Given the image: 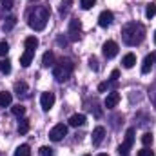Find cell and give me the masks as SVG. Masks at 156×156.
<instances>
[{
  "mask_svg": "<svg viewBox=\"0 0 156 156\" xmlns=\"http://www.w3.org/2000/svg\"><path fill=\"white\" fill-rule=\"evenodd\" d=\"M122 38L125 45H140L145 38V27L138 22H129L122 29Z\"/></svg>",
  "mask_w": 156,
  "mask_h": 156,
  "instance_id": "1",
  "label": "cell"
},
{
  "mask_svg": "<svg viewBox=\"0 0 156 156\" xmlns=\"http://www.w3.org/2000/svg\"><path fill=\"white\" fill-rule=\"evenodd\" d=\"M49 15H51L49 7H45V5H37V7L27 15V24H29V27L35 29V31L45 29L47 20H49Z\"/></svg>",
  "mask_w": 156,
  "mask_h": 156,
  "instance_id": "2",
  "label": "cell"
},
{
  "mask_svg": "<svg viewBox=\"0 0 156 156\" xmlns=\"http://www.w3.org/2000/svg\"><path fill=\"white\" fill-rule=\"evenodd\" d=\"M73 69H75L73 62H71V60H67V58H62V60H60V64H56V66L53 67V78H55L56 82H66V80H69V78H71Z\"/></svg>",
  "mask_w": 156,
  "mask_h": 156,
  "instance_id": "3",
  "label": "cell"
},
{
  "mask_svg": "<svg viewBox=\"0 0 156 156\" xmlns=\"http://www.w3.org/2000/svg\"><path fill=\"white\" fill-rule=\"evenodd\" d=\"M133 144H134V129L131 127V129H127V133H125V140H123V144L118 147V154L120 156H127L129 154V149L133 147Z\"/></svg>",
  "mask_w": 156,
  "mask_h": 156,
  "instance_id": "4",
  "label": "cell"
},
{
  "mask_svg": "<svg viewBox=\"0 0 156 156\" xmlns=\"http://www.w3.org/2000/svg\"><path fill=\"white\" fill-rule=\"evenodd\" d=\"M80 33H82V22L78 18H71L69 20V29H67V35L71 42H76L80 38Z\"/></svg>",
  "mask_w": 156,
  "mask_h": 156,
  "instance_id": "5",
  "label": "cell"
},
{
  "mask_svg": "<svg viewBox=\"0 0 156 156\" xmlns=\"http://www.w3.org/2000/svg\"><path fill=\"white\" fill-rule=\"evenodd\" d=\"M66 134H67V125H64V123H58V125H55V127L49 131V138H51L53 142H60Z\"/></svg>",
  "mask_w": 156,
  "mask_h": 156,
  "instance_id": "6",
  "label": "cell"
},
{
  "mask_svg": "<svg viewBox=\"0 0 156 156\" xmlns=\"http://www.w3.org/2000/svg\"><path fill=\"white\" fill-rule=\"evenodd\" d=\"M102 51H104V56H105V58H115L118 55V44L115 40H107V42L104 44Z\"/></svg>",
  "mask_w": 156,
  "mask_h": 156,
  "instance_id": "7",
  "label": "cell"
},
{
  "mask_svg": "<svg viewBox=\"0 0 156 156\" xmlns=\"http://www.w3.org/2000/svg\"><path fill=\"white\" fill-rule=\"evenodd\" d=\"M40 105H42L44 111H49V109L55 105V93H51V91L42 93V96H40Z\"/></svg>",
  "mask_w": 156,
  "mask_h": 156,
  "instance_id": "8",
  "label": "cell"
},
{
  "mask_svg": "<svg viewBox=\"0 0 156 156\" xmlns=\"http://www.w3.org/2000/svg\"><path fill=\"white\" fill-rule=\"evenodd\" d=\"M113 20H115V15H113L111 11H102L100 16H98V24H100V27H109V26L113 24Z\"/></svg>",
  "mask_w": 156,
  "mask_h": 156,
  "instance_id": "9",
  "label": "cell"
},
{
  "mask_svg": "<svg viewBox=\"0 0 156 156\" xmlns=\"http://www.w3.org/2000/svg\"><path fill=\"white\" fill-rule=\"evenodd\" d=\"M118 102H120V93L113 91V93H109V94H107V98H105L104 105H105L107 109H115V107L118 105Z\"/></svg>",
  "mask_w": 156,
  "mask_h": 156,
  "instance_id": "10",
  "label": "cell"
},
{
  "mask_svg": "<svg viewBox=\"0 0 156 156\" xmlns=\"http://www.w3.org/2000/svg\"><path fill=\"white\" fill-rule=\"evenodd\" d=\"M105 138V129L104 127H96L91 134V140H93V145H100Z\"/></svg>",
  "mask_w": 156,
  "mask_h": 156,
  "instance_id": "11",
  "label": "cell"
},
{
  "mask_svg": "<svg viewBox=\"0 0 156 156\" xmlns=\"http://www.w3.org/2000/svg\"><path fill=\"white\" fill-rule=\"evenodd\" d=\"M154 60H156L154 53H151V55H147V56L144 58V64H142V73H144V75H147V73L151 71V67L154 66Z\"/></svg>",
  "mask_w": 156,
  "mask_h": 156,
  "instance_id": "12",
  "label": "cell"
},
{
  "mask_svg": "<svg viewBox=\"0 0 156 156\" xmlns=\"http://www.w3.org/2000/svg\"><path fill=\"white\" fill-rule=\"evenodd\" d=\"M55 62H56V56H55L53 51L44 53V56H42V66L44 67H55Z\"/></svg>",
  "mask_w": 156,
  "mask_h": 156,
  "instance_id": "13",
  "label": "cell"
},
{
  "mask_svg": "<svg viewBox=\"0 0 156 156\" xmlns=\"http://www.w3.org/2000/svg\"><path fill=\"white\" fill-rule=\"evenodd\" d=\"M33 55H35V51H27L26 49V53H22V56H20V66L22 67H29L31 62H33Z\"/></svg>",
  "mask_w": 156,
  "mask_h": 156,
  "instance_id": "14",
  "label": "cell"
},
{
  "mask_svg": "<svg viewBox=\"0 0 156 156\" xmlns=\"http://www.w3.org/2000/svg\"><path fill=\"white\" fill-rule=\"evenodd\" d=\"M13 102V94L7 91H0V107H9Z\"/></svg>",
  "mask_w": 156,
  "mask_h": 156,
  "instance_id": "15",
  "label": "cell"
},
{
  "mask_svg": "<svg viewBox=\"0 0 156 156\" xmlns=\"http://www.w3.org/2000/svg\"><path fill=\"white\" fill-rule=\"evenodd\" d=\"M122 64H123V67H125V69H131V67H133V66L136 64V56H134L133 53H127V55L123 56Z\"/></svg>",
  "mask_w": 156,
  "mask_h": 156,
  "instance_id": "16",
  "label": "cell"
},
{
  "mask_svg": "<svg viewBox=\"0 0 156 156\" xmlns=\"http://www.w3.org/2000/svg\"><path fill=\"white\" fill-rule=\"evenodd\" d=\"M24 45H26L27 51H35L38 47V38L37 37H27V38L24 40Z\"/></svg>",
  "mask_w": 156,
  "mask_h": 156,
  "instance_id": "17",
  "label": "cell"
},
{
  "mask_svg": "<svg viewBox=\"0 0 156 156\" xmlns=\"http://www.w3.org/2000/svg\"><path fill=\"white\" fill-rule=\"evenodd\" d=\"M83 123H85V116L83 115H73V116L69 118V125L71 127H80Z\"/></svg>",
  "mask_w": 156,
  "mask_h": 156,
  "instance_id": "18",
  "label": "cell"
},
{
  "mask_svg": "<svg viewBox=\"0 0 156 156\" xmlns=\"http://www.w3.org/2000/svg\"><path fill=\"white\" fill-rule=\"evenodd\" d=\"M15 93L18 96H26L27 94V83L26 82H16L15 83Z\"/></svg>",
  "mask_w": 156,
  "mask_h": 156,
  "instance_id": "19",
  "label": "cell"
},
{
  "mask_svg": "<svg viewBox=\"0 0 156 156\" xmlns=\"http://www.w3.org/2000/svg\"><path fill=\"white\" fill-rule=\"evenodd\" d=\"M27 131H29V120L22 116L20 122H18V133L20 134H27Z\"/></svg>",
  "mask_w": 156,
  "mask_h": 156,
  "instance_id": "20",
  "label": "cell"
},
{
  "mask_svg": "<svg viewBox=\"0 0 156 156\" xmlns=\"http://www.w3.org/2000/svg\"><path fill=\"white\" fill-rule=\"evenodd\" d=\"M15 26H16V18H15V16H7L5 22L2 24V29H4V31H11Z\"/></svg>",
  "mask_w": 156,
  "mask_h": 156,
  "instance_id": "21",
  "label": "cell"
},
{
  "mask_svg": "<svg viewBox=\"0 0 156 156\" xmlns=\"http://www.w3.org/2000/svg\"><path fill=\"white\" fill-rule=\"evenodd\" d=\"M71 5H73V0H62V2H60V9H58V11H60V15H62V16H64V15H67V13H69V9H71Z\"/></svg>",
  "mask_w": 156,
  "mask_h": 156,
  "instance_id": "22",
  "label": "cell"
},
{
  "mask_svg": "<svg viewBox=\"0 0 156 156\" xmlns=\"http://www.w3.org/2000/svg\"><path fill=\"white\" fill-rule=\"evenodd\" d=\"M15 156H31V149H29V145H27V144H24V145L16 147Z\"/></svg>",
  "mask_w": 156,
  "mask_h": 156,
  "instance_id": "23",
  "label": "cell"
},
{
  "mask_svg": "<svg viewBox=\"0 0 156 156\" xmlns=\"http://www.w3.org/2000/svg\"><path fill=\"white\" fill-rule=\"evenodd\" d=\"M0 73L4 75H9L11 73V62L5 58V60H0Z\"/></svg>",
  "mask_w": 156,
  "mask_h": 156,
  "instance_id": "24",
  "label": "cell"
},
{
  "mask_svg": "<svg viewBox=\"0 0 156 156\" xmlns=\"http://www.w3.org/2000/svg\"><path fill=\"white\" fill-rule=\"evenodd\" d=\"M11 113H13V115H15V116H24V115H26V107H24V105H20V104H18V105H13V107H11Z\"/></svg>",
  "mask_w": 156,
  "mask_h": 156,
  "instance_id": "25",
  "label": "cell"
},
{
  "mask_svg": "<svg viewBox=\"0 0 156 156\" xmlns=\"http://www.w3.org/2000/svg\"><path fill=\"white\" fill-rule=\"evenodd\" d=\"M149 100L153 102V105H154V111H156V83L149 87Z\"/></svg>",
  "mask_w": 156,
  "mask_h": 156,
  "instance_id": "26",
  "label": "cell"
},
{
  "mask_svg": "<svg viewBox=\"0 0 156 156\" xmlns=\"http://www.w3.org/2000/svg\"><path fill=\"white\" fill-rule=\"evenodd\" d=\"M154 15H156V4H149L147 9H145V16L147 18H153Z\"/></svg>",
  "mask_w": 156,
  "mask_h": 156,
  "instance_id": "27",
  "label": "cell"
},
{
  "mask_svg": "<svg viewBox=\"0 0 156 156\" xmlns=\"http://www.w3.org/2000/svg\"><path fill=\"white\" fill-rule=\"evenodd\" d=\"M142 144H144L145 147H149V145L153 144V134H151V133H145V134L142 136Z\"/></svg>",
  "mask_w": 156,
  "mask_h": 156,
  "instance_id": "28",
  "label": "cell"
},
{
  "mask_svg": "<svg viewBox=\"0 0 156 156\" xmlns=\"http://www.w3.org/2000/svg\"><path fill=\"white\" fill-rule=\"evenodd\" d=\"M96 4V0H80V7L82 9H91Z\"/></svg>",
  "mask_w": 156,
  "mask_h": 156,
  "instance_id": "29",
  "label": "cell"
},
{
  "mask_svg": "<svg viewBox=\"0 0 156 156\" xmlns=\"http://www.w3.org/2000/svg\"><path fill=\"white\" fill-rule=\"evenodd\" d=\"M40 156H53L55 154V151L51 149V147H47V145H44V147H40Z\"/></svg>",
  "mask_w": 156,
  "mask_h": 156,
  "instance_id": "30",
  "label": "cell"
},
{
  "mask_svg": "<svg viewBox=\"0 0 156 156\" xmlns=\"http://www.w3.org/2000/svg\"><path fill=\"white\" fill-rule=\"evenodd\" d=\"M9 53V44L7 42H0V56H5Z\"/></svg>",
  "mask_w": 156,
  "mask_h": 156,
  "instance_id": "31",
  "label": "cell"
},
{
  "mask_svg": "<svg viewBox=\"0 0 156 156\" xmlns=\"http://www.w3.org/2000/svg\"><path fill=\"white\" fill-rule=\"evenodd\" d=\"M138 156H154V153H153L149 147H144L142 151H138Z\"/></svg>",
  "mask_w": 156,
  "mask_h": 156,
  "instance_id": "32",
  "label": "cell"
},
{
  "mask_svg": "<svg viewBox=\"0 0 156 156\" xmlns=\"http://www.w3.org/2000/svg\"><path fill=\"white\" fill-rule=\"evenodd\" d=\"M89 66H91V69L98 71V60H96V56H91L89 58Z\"/></svg>",
  "mask_w": 156,
  "mask_h": 156,
  "instance_id": "33",
  "label": "cell"
},
{
  "mask_svg": "<svg viewBox=\"0 0 156 156\" xmlns=\"http://www.w3.org/2000/svg\"><path fill=\"white\" fill-rule=\"evenodd\" d=\"M0 4H2V7H4V9H11V7L15 5V2H13V0H0Z\"/></svg>",
  "mask_w": 156,
  "mask_h": 156,
  "instance_id": "34",
  "label": "cell"
},
{
  "mask_svg": "<svg viewBox=\"0 0 156 156\" xmlns=\"http://www.w3.org/2000/svg\"><path fill=\"white\" fill-rule=\"evenodd\" d=\"M118 78H120V71H118V69H115V71L111 73V82H116Z\"/></svg>",
  "mask_w": 156,
  "mask_h": 156,
  "instance_id": "35",
  "label": "cell"
},
{
  "mask_svg": "<svg viewBox=\"0 0 156 156\" xmlns=\"http://www.w3.org/2000/svg\"><path fill=\"white\" fill-rule=\"evenodd\" d=\"M107 87H109V83H107V82H102V83L98 85V91H100V93H104V91H105Z\"/></svg>",
  "mask_w": 156,
  "mask_h": 156,
  "instance_id": "36",
  "label": "cell"
},
{
  "mask_svg": "<svg viewBox=\"0 0 156 156\" xmlns=\"http://www.w3.org/2000/svg\"><path fill=\"white\" fill-rule=\"evenodd\" d=\"M56 42H58L60 45H67V40L64 38V37H58V38H56Z\"/></svg>",
  "mask_w": 156,
  "mask_h": 156,
  "instance_id": "37",
  "label": "cell"
},
{
  "mask_svg": "<svg viewBox=\"0 0 156 156\" xmlns=\"http://www.w3.org/2000/svg\"><path fill=\"white\" fill-rule=\"evenodd\" d=\"M98 156H109V154H105V153H102V154H98Z\"/></svg>",
  "mask_w": 156,
  "mask_h": 156,
  "instance_id": "38",
  "label": "cell"
},
{
  "mask_svg": "<svg viewBox=\"0 0 156 156\" xmlns=\"http://www.w3.org/2000/svg\"><path fill=\"white\" fill-rule=\"evenodd\" d=\"M154 44H156V31H154Z\"/></svg>",
  "mask_w": 156,
  "mask_h": 156,
  "instance_id": "39",
  "label": "cell"
},
{
  "mask_svg": "<svg viewBox=\"0 0 156 156\" xmlns=\"http://www.w3.org/2000/svg\"><path fill=\"white\" fill-rule=\"evenodd\" d=\"M31 2H37V0H31Z\"/></svg>",
  "mask_w": 156,
  "mask_h": 156,
  "instance_id": "40",
  "label": "cell"
},
{
  "mask_svg": "<svg viewBox=\"0 0 156 156\" xmlns=\"http://www.w3.org/2000/svg\"><path fill=\"white\" fill-rule=\"evenodd\" d=\"M83 156H89V154H83Z\"/></svg>",
  "mask_w": 156,
  "mask_h": 156,
  "instance_id": "41",
  "label": "cell"
},
{
  "mask_svg": "<svg viewBox=\"0 0 156 156\" xmlns=\"http://www.w3.org/2000/svg\"><path fill=\"white\" fill-rule=\"evenodd\" d=\"M154 64H156V60H154Z\"/></svg>",
  "mask_w": 156,
  "mask_h": 156,
  "instance_id": "42",
  "label": "cell"
}]
</instances>
